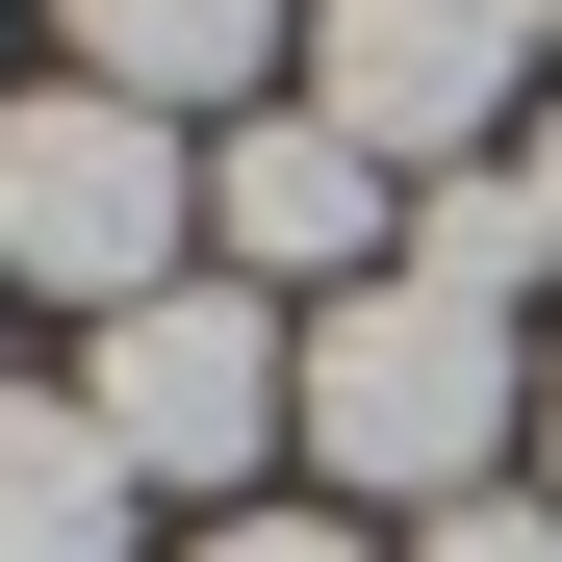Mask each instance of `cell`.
<instances>
[{"label":"cell","mask_w":562,"mask_h":562,"mask_svg":"<svg viewBox=\"0 0 562 562\" xmlns=\"http://www.w3.org/2000/svg\"><path fill=\"white\" fill-rule=\"evenodd\" d=\"M0 562H128V460L77 384H0Z\"/></svg>","instance_id":"cell-7"},{"label":"cell","mask_w":562,"mask_h":562,"mask_svg":"<svg viewBox=\"0 0 562 562\" xmlns=\"http://www.w3.org/2000/svg\"><path fill=\"white\" fill-rule=\"evenodd\" d=\"M0 281H52L77 333L154 307L179 281V128L103 103V77H26V103H0Z\"/></svg>","instance_id":"cell-3"},{"label":"cell","mask_w":562,"mask_h":562,"mask_svg":"<svg viewBox=\"0 0 562 562\" xmlns=\"http://www.w3.org/2000/svg\"><path fill=\"white\" fill-rule=\"evenodd\" d=\"M537 52H562V0H537Z\"/></svg>","instance_id":"cell-12"},{"label":"cell","mask_w":562,"mask_h":562,"mask_svg":"<svg viewBox=\"0 0 562 562\" xmlns=\"http://www.w3.org/2000/svg\"><path fill=\"white\" fill-rule=\"evenodd\" d=\"M512 205H537V281H562V128H537V154H512Z\"/></svg>","instance_id":"cell-10"},{"label":"cell","mask_w":562,"mask_h":562,"mask_svg":"<svg viewBox=\"0 0 562 562\" xmlns=\"http://www.w3.org/2000/svg\"><path fill=\"white\" fill-rule=\"evenodd\" d=\"M512 77H537V0H307V103L358 154H460Z\"/></svg>","instance_id":"cell-4"},{"label":"cell","mask_w":562,"mask_h":562,"mask_svg":"<svg viewBox=\"0 0 562 562\" xmlns=\"http://www.w3.org/2000/svg\"><path fill=\"white\" fill-rule=\"evenodd\" d=\"M77 409H103V460H128V486H231V460H281V435H307V333H281L256 281H154V307H103V333H77Z\"/></svg>","instance_id":"cell-2"},{"label":"cell","mask_w":562,"mask_h":562,"mask_svg":"<svg viewBox=\"0 0 562 562\" xmlns=\"http://www.w3.org/2000/svg\"><path fill=\"white\" fill-rule=\"evenodd\" d=\"M52 26H77V77H103V103H256V77H281V0H52Z\"/></svg>","instance_id":"cell-6"},{"label":"cell","mask_w":562,"mask_h":562,"mask_svg":"<svg viewBox=\"0 0 562 562\" xmlns=\"http://www.w3.org/2000/svg\"><path fill=\"white\" fill-rule=\"evenodd\" d=\"M205 205H231L256 281H333V307H358V256H384V154L307 103V128H231V154H205Z\"/></svg>","instance_id":"cell-5"},{"label":"cell","mask_w":562,"mask_h":562,"mask_svg":"<svg viewBox=\"0 0 562 562\" xmlns=\"http://www.w3.org/2000/svg\"><path fill=\"white\" fill-rule=\"evenodd\" d=\"M179 562H384V537H333V512H231V537H179Z\"/></svg>","instance_id":"cell-9"},{"label":"cell","mask_w":562,"mask_h":562,"mask_svg":"<svg viewBox=\"0 0 562 562\" xmlns=\"http://www.w3.org/2000/svg\"><path fill=\"white\" fill-rule=\"evenodd\" d=\"M409 562H562V486H460V512H409Z\"/></svg>","instance_id":"cell-8"},{"label":"cell","mask_w":562,"mask_h":562,"mask_svg":"<svg viewBox=\"0 0 562 562\" xmlns=\"http://www.w3.org/2000/svg\"><path fill=\"white\" fill-rule=\"evenodd\" d=\"M512 435V307H460V281H358V307H307V460L384 512H460Z\"/></svg>","instance_id":"cell-1"},{"label":"cell","mask_w":562,"mask_h":562,"mask_svg":"<svg viewBox=\"0 0 562 562\" xmlns=\"http://www.w3.org/2000/svg\"><path fill=\"white\" fill-rule=\"evenodd\" d=\"M537 486H562V384H537Z\"/></svg>","instance_id":"cell-11"}]
</instances>
